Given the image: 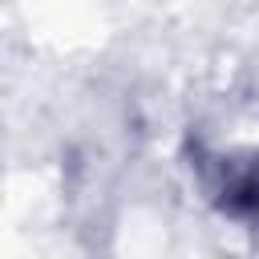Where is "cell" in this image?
<instances>
[{
  "label": "cell",
  "instance_id": "obj_1",
  "mask_svg": "<svg viewBox=\"0 0 259 259\" xmlns=\"http://www.w3.org/2000/svg\"><path fill=\"white\" fill-rule=\"evenodd\" d=\"M219 194H223V210H231V214H255L259 219V158L243 162V166H231Z\"/></svg>",
  "mask_w": 259,
  "mask_h": 259
}]
</instances>
